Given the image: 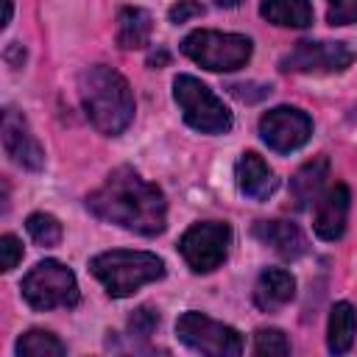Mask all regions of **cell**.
I'll return each instance as SVG.
<instances>
[{
	"mask_svg": "<svg viewBox=\"0 0 357 357\" xmlns=\"http://www.w3.org/2000/svg\"><path fill=\"white\" fill-rule=\"evenodd\" d=\"M86 209L106 223L123 226L134 234L153 237L167 226V201L165 192L145 181L134 167H117L106 181L86 195Z\"/></svg>",
	"mask_w": 357,
	"mask_h": 357,
	"instance_id": "6da1fadb",
	"label": "cell"
},
{
	"mask_svg": "<svg viewBox=\"0 0 357 357\" xmlns=\"http://www.w3.org/2000/svg\"><path fill=\"white\" fill-rule=\"evenodd\" d=\"M78 98L89 123L106 134H123L134 120V95L128 81L106 64H92L78 75Z\"/></svg>",
	"mask_w": 357,
	"mask_h": 357,
	"instance_id": "7a4b0ae2",
	"label": "cell"
},
{
	"mask_svg": "<svg viewBox=\"0 0 357 357\" xmlns=\"http://www.w3.org/2000/svg\"><path fill=\"white\" fill-rule=\"evenodd\" d=\"M92 276L106 287L112 298H126L142 284H151L165 276V262L162 257L151 251H128V248H114L95 254L89 259Z\"/></svg>",
	"mask_w": 357,
	"mask_h": 357,
	"instance_id": "3957f363",
	"label": "cell"
},
{
	"mask_svg": "<svg viewBox=\"0 0 357 357\" xmlns=\"http://www.w3.org/2000/svg\"><path fill=\"white\" fill-rule=\"evenodd\" d=\"M251 39L243 33H223V31H192L181 39V53L212 73H231L248 64L251 59Z\"/></svg>",
	"mask_w": 357,
	"mask_h": 357,
	"instance_id": "277c9868",
	"label": "cell"
},
{
	"mask_svg": "<svg viewBox=\"0 0 357 357\" xmlns=\"http://www.w3.org/2000/svg\"><path fill=\"white\" fill-rule=\"evenodd\" d=\"M173 98H176L181 117L190 128H195L201 134H226L231 128L229 106L195 75H176Z\"/></svg>",
	"mask_w": 357,
	"mask_h": 357,
	"instance_id": "5b68a950",
	"label": "cell"
},
{
	"mask_svg": "<svg viewBox=\"0 0 357 357\" xmlns=\"http://www.w3.org/2000/svg\"><path fill=\"white\" fill-rule=\"evenodd\" d=\"M22 298L33 307V310H56V307H75L78 304V282H75V273L59 262V259H42L36 262L22 284Z\"/></svg>",
	"mask_w": 357,
	"mask_h": 357,
	"instance_id": "8992f818",
	"label": "cell"
},
{
	"mask_svg": "<svg viewBox=\"0 0 357 357\" xmlns=\"http://www.w3.org/2000/svg\"><path fill=\"white\" fill-rule=\"evenodd\" d=\"M176 335L184 346L209 357H237L243 351V337L234 326H226L198 310H187L176 321Z\"/></svg>",
	"mask_w": 357,
	"mask_h": 357,
	"instance_id": "52a82bcc",
	"label": "cell"
},
{
	"mask_svg": "<svg viewBox=\"0 0 357 357\" xmlns=\"http://www.w3.org/2000/svg\"><path fill=\"white\" fill-rule=\"evenodd\" d=\"M229 243H231V229L229 223L220 220H204V223H192L181 240H178V251L184 257V262L195 271V273H209L215 268L223 265L226 254H229Z\"/></svg>",
	"mask_w": 357,
	"mask_h": 357,
	"instance_id": "ba28073f",
	"label": "cell"
},
{
	"mask_svg": "<svg viewBox=\"0 0 357 357\" xmlns=\"http://www.w3.org/2000/svg\"><path fill=\"white\" fill-rule=\"evenodd\" d=\"M357 59L354 45L329 39H301L290 53L282 56L279 70L284 73H340Z\"/></svg>",
	"mask_w": 357,
	"mask_h": 357,
	"instance_id": "9c48e42d",
	"label": "cell"
},
{
	"mask_svg": "<svg viewBox=\"0 0 357 357\" xmlns=\"http://www.w3.org/2000/svg\"><path fill=\"white\" fill-rule=\"evenodd\" d=\"M259 137L276 153H290L312 137V120L296 106H276L259 117Z\"/></svg>",
	"mask_w": 357,
	"mask_h": 357,
	"instance_id": "30bf717a",
	"label": "cell"
},
{
	"mask_svg": "<svg viewBox=\"0 0 357 357\" xmlns=\"http://www.w3.org/2000/svg\"><path fill=\"white\" fill-rule=\"evenodd\" d=\"M3 148L11 156V162H17L25 170H42L45 167V151L39 145V139L31 134L28 120L17 112V109H6L3 112Z\"/></svg>",
	"mask_w": 357,
	"mask_h": 357,
	"instance_id": "8fae6325",
	"label": "cell"
},
{
	"mask_svg": "<svg viewBox=\"0 0 357 357\" xmlns=\"http://www.w3.org/2000/svg\"><path fill=\"white\" fill-rule=\"evenodd\" d=\"M349 209H351V192L346 184H335L329 187L315 206V220L312 229L321 240H340L349 223Z\"/></svg>",
	"mask_w": 357,
	"mask_h": 357,
	"instance_id": "7c38bea8",
	"label": "cell"
},
{
	"mask_svg": "<svg viewBox=\"0 0 357 357\" xmlns=\"http://www.w3.org/2000/svg\"><path fill=\"white\" fill-rule=\"evenodd\" d=\"M254 237L271 251H276L282 259H298L307 254V237L290 220H257Z\"/></svg>",
	"mask_w": 357,
	"mask_h": 357,
	"instance_id": "4fadbf2b",
	"label": "cell"
},
{
	"mask_svg": "<svg viewBox=\"0 0 357 357\" xmlns=\"http://www.w3.org/2000/svg\"><path fill=\"white\" fill-rule=\"evenodd\" d=\"M234 178H237V187L245 198H254V201H265L273 190H276V176L273 170L268 167V162L254 153V151H243L237 165H234Z\"/></svg>",
	"mask_w": 357,
	"mask_h": 357,
	"instance_id": "5bb4252c",
	"label": "cell"
},
{
	"mask_svg": "<svg viewBox=\"0 0 357 357\" xmlns=\"http://www.w3.org/2000/svg\"><path fill=\"white\" fill-rule=\"evenodd\" d=\"M296 296V279L284 268H265L254 284V304L262 312H273L293 301Z\"/></svg>",
	"mask_w": 357,
	"mask_h": 357,
	"instance_id": "9a60e30c",
	"label": "cell"
},
{
	"mask_svg": "<svg viewBox=\"0 0 357 357\" xmlns=\"http://www.w3.org/2000/svg\"><path fill=\"white\" fill-rule=\"evenodd\" d=\"M326 178H329V159L326 156H315V159L304 162L290 178V195H293L296 209H307L310 204H315L321 198Z\"/></svg>",
	"mask_w": 357,
	"mask_h": 357,
	"instance_id": "2e32d148",
	"label": "cell"
},
{
	"mask_svg": "<svg viewBox=\"0 0 357 357\" xmlns=\"http://www.w3.org/2000/svg\"><path fill=\"white\" fill-rule=\"evenodd\" d=\"M151 33H153V20L145 8L139 6H126L120 8L117 14V31H114V39L123 50H139L151 42Z\"/></svg>",
	"mask_w": 357,
	"mask_h": 357,
	"instance_id": "e0dca14e",
	"label": "cell"
},
{
	"mask_svg": "<svg viewBox=\"0 0 357 357\" xmlns=\"http://www.w3.org/2000/svg\"><path fill=\"white\" fill-rule=\"evenodd\" d=\"M357 329V312L349 301H337L329 310V326H326V346L332 354H346L354 343Z\"/></svg>",
	"mask_w": 357,
	"mask_h": 357,
	"instance_id": "ac0fdd59",
	"label": "cell"
},
{
	"mask_svg": "<svg viewBox=\"0 0 357 357\" xmlns=\"http://www.w3.org/2000/svg\"><path fill=\"white\" fill-rule=\"evenodd\" d=\"M259 14L282 28H307L312 25V3L310 0H262Z\"/></svg>",
	"mask_w": 357,
	"mask_h": 357,
	"instance_id": "d6986e66",
	"label": "cell"
},
{
	"mask_svg": "<svg viewBox=\"0 0 357 357\" xmlns=\"http://www.w3.org/2000/svg\"><path fill=\"white\" fill-rule=\"evenodd\" d=\"M67 346L47 329H28L17 340V354L20 357H61Z\"/></svg>",
	"mask_w": 357,
	"mask_h": 357,
	"instance_id": "ffe728a7",
	"label": "cell"
},
{
	"mask_svg": "<svg viewBox=\"0 0 357 357\" xmlns=\"http://www.w3.org/2000/svg\"><path fill=\"white\" fill-rule=\"evenodd\" d=\"M25 229H28L31 240L39 243V245H45V248L61 243V223L50 212H33V215H28Z\"/></svg>",
	"mask_w": 357,
	"mask_h": 357,
	"instance_id": "44dd1931",
	"label": "cell"
},
{
	"mask_svg": "<svg viewBox=\"0 0 357 357\" xmlns=\"http://www.w3.org/2000/svg\"><path fill=\"white\" fill-rule=\"evenodd\" d=\"M254 351L257 354H268V357H284L290 354V340L282 329H257L254 332Z\"/></svg>",
	"mask_w": 357,
	"mask_h": 357,
	"instance_id": "7402d4cb",
	"label": "cell"
},
{
	"mask_svg": "<svg viewBox=\"0 0 357 357\" xmlns=\"http://www.w3.org/2000/svg\"><path fill=\"white\" fill-rule=\"evenodd\" d=\"M156 324H159V310H153L151 304H142V307H137V310L131 312V318H128V332L137 335V337H148V335H153Z\"/></svg>",
	"mask_w": 357,
	"mask_h": 357,
	"instance_id": "603a6c76",
	"label": "cell"
},
{
	"mask_svg": "<svg viewBox=\"0 0 357 357\" xmlns=\"http://www.w3.org/2000/svg\"><path fill=\"white\" fill-rule=\"evenodd\" d=\"M329 25H351L357 22V0H326Z\"/></svg>",
	"mask_w": 357,
	"mask_h": 357,
	"instance_id": "cb8c5ba5",
	"label": "cell"
},
{
	"mask_svg": "<svg viewBox=\"0 0 357 357\" xmlns=\"http://www.w3.org/2000/svg\"><path fill=\"white\" fill-rule=\"evenodd\" d=\"M20 259H22V243L14 234H3L0 237V265H3V271L6 273L14 271Z\"/></svg>",
	"mask_w": 357,
	"mask_h": 357,
	"instance_id": "d4e9b609",
	"label": "cell"
},
{
	"mask_svg": "<svg viewBox=\"0 0 357 357\" xmlns=\"http://www.w3.org/2000/svg\"><path fill=\"white\" fill-rule=\"evenodd\" d=\"M201 14H204V6H201L198 0H178V3L170 6L167 20H170L173 25H181V22H187V20H192V17H201Z\"/></svg>",
	"mask_w": 357,
	"mask_h": 357,
	"instance_id": "484cf974",
	"label": "cell"
},
{
	"mask_svg": "<svg viewBox=\"0 0 357 357\" xmlns=\"http://www.w3.org/2000/svg\"><path fill=\"white\" fill-rule=\"evenodd\" d=\"M167 61V53L165 50H159V53H151V59H148V64L151 67H156V64H165Z\"/></svg>",
	"mask_w": 357,
	"mask_h": 357,
	"instance_id": "4316f807",
	"label": "cell"
},
{
	"mask_svg": "<svg viewBox=\"0 0 357 357\" xmlns=\"http://www.w3.org/2000/svg\"><path fill=\"white\" fill-rule=\"evenodd\" d=\"M11 8H14V6H11V0H6V17H3V25H8V22H11Z\"/></svg>",
	"mask_w": 357,
	"mask_h": 357,
	"instance_id": "83f0119b",
	"label": "cell"
},
{
	"mask_svg": "<svg viewBox=\"0 0 357 357\" xmlns=\"http://www.w3.org/2000/svg\"><path fill=\"white\" fill-rule=\"evenodd\" d=\"M215 3H218V6H223V8H231V6H237L240 0H215Z\"/></svg>",
	"mask_w": 357,
	"mask_h": 357,
	"instance_id": "f1b7e54d",
	"label": "cell"
}]
</instances>
